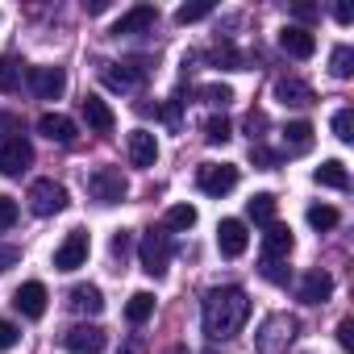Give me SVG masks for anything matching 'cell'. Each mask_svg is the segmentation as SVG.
<instances>
[{"mask_svg":"<svg viewBox=\"0 0 354 354\" xmlns=\"http://www.w3.org/2000/svg\"><path fill=\"white\" fill-rule=\"evenodd\" d=\"M205 17H213V5L205 0V5H184V9H175V21L180 26H192V21H205Z\"/></svg>","mask_w":354,"mask_h":354,"instance_id":"836d02e7","label":"cell"},{"mask_svg":"<svg viewBox=\"0 0 354 354\" xmlns=\"http://www.w3.org/2000/svg\"><path fill=\"white\" fill-rule=\"evenodd\" d=\"M80 113H84V121H88L92 133H113V125H117V113L100 96H84L80 100Z\"/></svg>","mask_w":354,"mask_h":354,"instance_id":"2e32d148","label":"cell"},{"mask_svg":"<svg viewBox=\"0 0 354 354\" xmlns=\"http://www.w3.org/2000/svg\"><path fill=\"white\" fill-rule=\"evenodd\" d=\"M125 192H129V180H125L117 167H96V171L88 175V196H92L96 205H121Z\"/></svg>","mask_w":354,"mask_h":354,"instance_id":"5b68a950","label":"cell"},{"mask_svg":"<svg viewBox=\"0 0 354 354\" xmlns=\"http://www.w3.org/2000/svg\"><path fill=\"white\" fill-rule=\"evenodd\" d=\"M205 354H217V350H205Z\"/></svg>","mask_w":354,"mask_h":354,"instance_id":"816d5d0a","label":"cell"},{"mask_svg":"<svg viewBox=\"0 0 354 354\" xmlns=\"http://www.w3.org/2000/svg\"><path fill=\"white\" fill-rule=\"evenodd\" d=\"M246 217L259 221V225H271V221H275V196H271V192L250 196V201H246Z\"/></svg>","mask_w":354,"mask_h":354,"instance_id":"83f0119b","label":"cell"},{"mask_svg":"<svg viewBox=\"0 0 354 354\" xmlns=\"http://www.w3.org/2000/svg\"><path fill=\"white\" fill-rule=\"evenodd\" d=\"M129 246H133V234H129V230H117V234H113V242H109V254H113V263H125Z\"/></svg>","mask_w":354,"mask_h":354,"instance_id":"d590c367","label":"cell"},{"mask_svg":"<svg viewBox=\"0 0 354 354\" xmlns=\"http://www.w3.org/2000/svg\"><path fill=\"white\" fill-rule=\"evenodd\" d=\"M17 84H21V63L13 55H0V96L17 92Z\"/></svg>","mask_w":354,"mask_h":354,"instance_id":"f1b7e54d","label":"cell"},{"mask_svg":"<svg viewBox=\"0 0 354 354\" xmlns=\"http://www.w3.org/2000/svg\"><path fill=\"white\" fill-rule=\"evenodd\" d=\"M292 246H296V238H292V230L288 225H279V221H271L267 225V234H263V259H288L292 254Z\"/></svg>","mask_w":354,"mask_h":354,"instance_id":"d6986e66","label":"cell"},{"mask_svg":"<svg viewBox=\"0 0 354 354\" xmlns=\"http://www.w3.org/2000/svg\"><path fill=\"white\" fill-rule=\"evenodd\" d=\"M129 162L133 167H154L158 162V142L150 129H133L129 133Z\"/></svg>","mask_w":354,"mask_h":354,"instance_id":"44dd1931","label":"cell"},{"mask_svg":"<svg viewBox=\"0 0 354 354\" xmlns=\"http://www.w3.org/2000/svg\"><path fill=\"white\" fill-rule=\"evenodd\" d=\"M250 158H254L259 167H267V171H271V167H279V154H275V150H267L263 142H250Z\"/></svg>","mask_w":354,"mask_h":354,"instance_id":"74e56055","label":"cell"},{"mask_svg":"<svg viewBox=\"0 0 354 354\" xmlns=\"http://www.w3.org/2000/svg\"><path fill=\"white\" fill-rule=\"evenodd\" d=\"M0 138H5V142L21 138V117L17 113H0Z\"/></svg>","mask_w":354,"mask_h":354,"instance_id":"f35d334b","label":"cell"},{"mask_svg":"<svg viewBox=\"0 0 354 354\" xmlns=\"http://www.w3.org/2000/svg\"><path fill=\"white\" fill-rule=\"evenodd\" d=\"M246 246H250L246 221H238V217H225V221L217 225V250H221L225 259H242V254H246Z\"/></svg>","mask_w":354,"mask_h":354,"instance_id":"8fae6325","label":"cell"},{"mask_svg":"<svg viewBox=\"0 0 354 354\" xmlns=\"http://www.w3.org/2000/svg\"><path fill=\"white\" fill-rule=\"evenodd\" d=\"M30 88L38 100H59L67 92V71L63 67H30Z\"/></svg>","mask_w":354,"mask_h":354,"instance_id":"30bf717a","label":"cell"},{"mask_svg":"<svg viewBox=\"0 0 354 354\" xmlns=\"http://www.w3.org/2000/svg\"><path fill=\"white\" fill-rule=\"evenodd\" d=\"M329 296H333V275H329V271L317 267V271H308V275L300 279V300H304V304H325Z\"/></svg>","mask_w":354,"mask_h":354,"instance_id":"ffe728a7","label":"cell"},{"mask_svg":"<svg viewBox=\"0 0 354 354\" xmlns=\"http://www.w3.org/2000/svg\"><path fill=\"white\" fill-rule=\"evenodd\" d=\"M201 100H209V104L225 109V104L234 100V88H225V84H205V88H201Z\"/></svg>","mask_w":354,"mask_h":354,"instance_id":"e575fe53","label":"cell"},{"mask_svg":"<svg viewBox=\"0 0 354 354\" xmlns=\"http://www.w3.org/2000/svg\"><path fill=\"white\" fill-rule=\"evenodd\" d=\"M313 133H317V129H313L308 121H292V125L283 129V150H288V154H308V150H313Z\"/></svg>","mask_w":354,"mask_h":354,"instance_id":"cb8c5ba5","label":"cell"},{"mask_svg":"<svg viewBox=\"0 0 354 354\" xmlns=\"http://www.w3.org/2000/svg\"><path fill=\"white\" fill-rule=\"evenodd\" d=\"M209 63L221 67V71H246V55H242L234 42H217V46L209 50Z\"/></svg>","mask_w":354,"mask_h":354,"instance_id":"d4e9b609","label":"cell"},{"mask_svg":"<svg viewBox=\"0 0 354 354\" xmlns=\"http://www.w3.org/2000/svg\"><path fill=\"white\" fill-rule=\"evenodd\" d=\"M150 317H154V296L150 292H133L129 304H125V321L129 325H146Z\"/></svg>","mask_w":354,"mask_h":354,"instance_id":"4316f807","label":"cell"},{"mask_svg":"<svg viewBox=\"0 0 354 354\" xmlns=\"http://www.w3.org/2000/svg\"><path fill=\"white\" fill-rule=\"evenodd\" d=\"M333 17H337V26H350L354 21V9L350 5H333Z\"/></svg>","mask_w":354,"mask_h":354,"instance_id":"681fc988","label":"cell"},{"mask_svg":"<svg viewBox=\"0 0 354 354\" xmlns=\"http://www.w3.org/2000/svg\"><path fill=\"white\" fill-rule=\"evenodd\" d=\"M38 133L50 138V142H59V146H71L80 129H75V121H71L67 113H42V117H38Z\"/></svg>","mask_w":354,"mask_h":354,"instance_id":"e0dca14e","label":"cell"},{"mask_svg":"<svg viewBox=\"0 0 354 354\" xmlns=\"http://www.w3.org/2000/svg\"><path fill=\"white\" fill-rule=\"evenodd\" d=\"M333 138L337 142H354V109H337L333 113Z\"/></svg>","mask_w":354,"mask_h":354,"instance_id":"d6a6232c","label":"cell"},{"mask_svg":"<svg viewBox=\"0 0 354 354\" xmlns=\"http://www.w3.org/2000/svg\"><path fill=\"white\" fill-rule=\"evenodd\" d=\"M17 342H21V329L13 321H0V350H13Z\"/></svg>","mask_w":354,"mask_h":354,"instance_id":"b9f144b4","label":"cell"},{"mask_svg":"<svg viewBox=\"0 0 354 354\" xmlns=\"http://www.w3.org/2000/svg\"><path fill=\"white\" fill-rule=\"evenodd\" d=\"M337 221H342V213H337L333 205H313V209H308V225H313L317 234H321V230H333Z\"/></svg>","mask_w":354,"mask_h":354,"instance_id":"1f68e13d","label":"cell"},{"mask_svg":"<svg viewBox=\"0 0 354 354\" xmlns=\"http://www.w3.org/2000/svg\"><path fill=\"white\" fill-rule=\"evenodd\" d=\"M21 263V250L17 246H0V271H9V267H17Z\"/></svg>","mask_w":354,"mask_h":354,"instance_id":"ee69618b","label":"cell"},{"mask_svg":"<svg viewBox=\"0 0 354 354\" xmlns=\"http://www.w3.org/2000/svg\"><path fill=\"white\" fill-rule=\"evenodd\" d=\"M46 283H38V279H30V283H21L17 292H13V308L21 313V317H30V321H38L42 313H46Z\"/></svg>","mask_w":354,"mask_h":354,"instance_id":"4fadbf2b","label":"cell"},{"mask_svg":"<svg viewBox=\"0 0 354 354\" xmlns=\"http://www.w3.org/2000/svg\"><path fill=\"white\" fill-rule=\"evenodd\" d=\"M167 354H188V350H184V346H171V350H167Z\"/></svg>","mask_w":354,"mask_h":354,"instance_id":"f907efd6","label":"cell"},{"mask_svg":"<svg viewBox=\"0 0 354 354\" xmlns=\"http://www.w3.org/2000/svg\"><path fill=\"white\" fill-rule=\"evenodd\" d=\"M259 271H263V279H267V283H288V275H292V271H283L275 259H263V267H259Z\"/></svg>","mask_w":354,"mask_h":354,"instance_id":"ab89813d","label":"cell"},{"mask_svg":"<svg viewBox=\"0 0 354 354\" xmlns=\"http://www.w3.org/2000/svg\"><path fill=\"white\" fill-rule=\"evenodd\" d=\"M154 26H158V9H154V5H133L129 13L117 17L113 34H117V38H133V34H146V30H154Z\"/></svg>","mask_w":354,"mask_h":354,"instance_id":"7c38bea8","label":"cell"},{"mask_svg":"<svg viewBox=\"0 0 354 354\" xmlns=\"http://www.w3.org/2000/svg\"><path fill=\"white\" fill-rule=\"evenodd\" d=\"M337 346H342V350H354V321H350V317L337 321Z\"/></svg>","mask_w":354,"mask_h":354,"instance_id":"7bdbcfd3","label":"cell"},{"mask_svg":"<svg viewBox=\"0 0 354 354\" xmlns=\"http://www.w3.org/2000/svg\"><path fill=\"white\" fill-rule=\"evenodd\" d=\"M17 217H21L17 201H13V196H0V234H5V230H13V225H17Z\"/></svg>","mask_w":354,"mask_h":354,"instance_id":"8d00e7d4","label":"cell"},{"mask_svg":"<svg viewBox=\"0 0 354 354\" xmlns=\"http://www.w3.org/2000/svg\"><path fill=\"white\" fill-rule=\"evenodd\" d=\"M230 138H234L230 117H209V121H205V142H209V146H225Z\"/></svg>","mask_w":354,"mask_h":354,"instance_id":"4dcf8cb0","label":"cell"},{"mask_svg":"<svg viewBox=\"0 0 354 354\" xmlns=\"http://www.w3.org/2000/svg\"><path fill=\"white\" fill-rule=\"evenodd\" d=\"M313 180H317L321 188H333V192H346V188H350V171H346V162H337V158H329V162H321V167L313 171Z\"/></svg>","mask_w":354,"mask_h":354,"instance_id":"603a6c76","label":"cell"},{"mask_svg":"<svg viewBox=\"0 0 354 354\" xmlns=\"http://www.w3.org/2000/svg\"><path fill=\"white\" fill-rule=\"evenodd\" d=\"M88 250H92L88 234H84V230H71V234L63 238V246L55 250V271H75V267H84V263H88Z\"/></svg>","mask_w":354,"mask_h":354,"instance_id":"ba28073f","label":"cell"},{"mask_svg":"<svg viewBox=\"0 0 354 354\" xmlns=\"http://www.w3.org/2000/svg\"><path fill=\"white\" fill-rule=\"evenodd\" d=\"M246 317H250V296L242 288H234V283L209 288L205 300H201V325H205V333L213 342H230L234 333H242Z\"/></svg>","mask_w":354,"mask_h":354,"instance_id":"6da1fadb","label":"cell"},{"mask_svg":"<svg viewBox=\"0 0 354 354\" xmlns=\"http://www.w3.org/2000/svg\"><path fill=\"white\" fill-rule=\"evenodd\" d=\"M100 80L113 92H133L150 80V59L133 55V59H121V63H100Z\"/></svg>","mask_w":354,"mask_h":354,"instance_id":"7a4b0ae2","label":"cell"},{"mask_svg":"<svg viewBox=\"0 0 354 354\" xmlns=\"http://www.w3.org/2000/svg\"><path fill=\"white\" fill-rule=\"evenodd\" d=\"M192 225H196V209H192V205H171L167 217H162V230H167V234H184V230H192Z\"/></svg>","mask_w":354,"mask_h":354,"instance_id":"484cf974","label":"cell"},{"mask_svg":"<svg viewBox=\"0 0 354 354\" xmlns=\"http://www.w3.org/2000/svg\"><path fill=\"white\" fill-rule=\"evenodd\" d=\"M279 50H288L292 59H313L317 55V38L308 26H283L279 30Z\"/></svg>","mask_w":354,"mask_h":354,"instance_id":"9a60e30c","label":"cell"},{"mask_svg":"<svg viewBox=\"0 0 354 354\" xmlns=\"http://www.w3.org/2000/svg\"><path fill=\"white\" fill-rule=\"evenodd\" d=\"M109 5H113V0H84V13L88 17H100V13H109Z\"/></svg>","mask_w":354,"mask_h":354,"instance_id":"7dc6e473","label":"cell"},{"mask_svg":"<svg viewBox=\"0 0 354 354\" xmlns=\"http://www.w3.org/2000/svg\"><path fill=\"white\" fill-rule=\"evenodd\" d=\"M246 129H250V142H259V129H267V117L263 113H250L246 117Z\"/></svg>","mask_w":354,"mask_h":354,"instance_id":"bcb514c9","label":"cell"},{"mask_svg":"<svg viewBox=\"0 0 354 354\" xmlns=\"http://www.w3.org/2000/svg\"><path fill=\"white\" fill-rule=\"evenodd\" d=\"M67 304H71L75 313H84V317H96V313L104 308V296H100L96 283H75V288L67 292Z\"/></svg>","mask_w":354,"mask_h":354,"instance_id":"7402d4cb","label":"cell"},{"mask_svg":"<svg viewBox=\"0 0 354 354\" xmlns=\"http://www.w3.org/2000/svg\"><path fill=\"white\" fill-rule=\"evenodd\" d=\"M104 342H109V333L100 329V325H71L67 333H63V346L71 350V354H100L104 350Z\"/></svg>","mask_w":354,"mask_h":354,"instance_id":"9c48e42d","label":"cell"},{"mask_svg":"<svg viewBox=\"0 0 354 354\" xmlns=\"http://www.w3.org/2000/svg\"><path fill=\"white\" fill-rule=\"evenodd\" d=\"M296 342V321L288 313H271L259 333H254V350L259 354H288V346Z\"/></svg>","mask_w":354,"mask_h":354,"instance_id":"3957f363","label":"cell"},{"mask_svg":"<svg viewBox=\"0 0 354 354\" xmlns=\"http://www.w3.org/2000/svg\"><path fill=\"white\" fill-rule=\"evenodd\" d=\"M26 201H30V213H38V217H55V213L67 209V188H63L59 180H34Z\"/></svg>","mask_w":354,"mask_h":354,"instance_id":"52a82bcc","label":"cell"},{"mask_svg":"<svg viewBox=\"0 0 354 354\" xmlns=\"http://www.w3.org/2000/svg\"><path fill=\"white\" fill-rule=\"evenodd\" d=\"M171 254H175V242H171V234L167 230H150L146 238H142V246H138V259H142V271L146 275H167V263H171Z\"/></svg>","mask_w":354,"mask_h":354,"instance_id":"277c9868","label":"cell"},{"mask_svg":"<svg viewBox=\"0 0 354 354\" xmlns=\"http://www.w3.org/2000/svg\"><path fill=\"white\" fill-rule=\"evenodd\" d=\"M180 109H184V88L175 92L171 100H167V109H162V121H167V125H180Z\"/></svg>","mask_w":354,"mask_h":354,"instance_id":"60d3db41","label":"cell"},{"mask_svg":"<svg viewBox=\"0 0 354 354\" xmlns=\"http://www.w3.org/2000/svg\"><path fill=\"white\" fill-rule=\"evenodd\" d=\"M292 13H296L300 21H317V17H321V9H317V5H292Z\"/></svg>","mask_w":354,"mask_h":354,"instance_id":"c3c4849f","label":"cell"},{"mask_svg":"<svg viewBox=\"0 0 354 354\" xmlns=\"http://www.w3.org/2000/svg\"><path fill=\"white\" fill-rule=\"evenodd\" d=\"M275 100H279L283 109H308V104L317 100V92H313L304 80H279V84H275Z\"/></svg>","mask_w":354,"mask_h":354,"instance_id":"ac0fdd59","label":"cell"},{"mask_svg":"<svg viewBox=\"0 0 354 354\" xmlns=\"http://www.w3.org/2000/svg\"><path fill=\"white\" fill-rule=\"evenodd\" d=\"M30 162H34V146L26 138H13V142L0 146V175H9V180H13V175H21Z\"/></svg>","mask_w":354,"mask_h":354,"instance_id":"5bb4252c","label":"cell"},{"mask_svg":"<svg viewBox=\"0 0 354 354\" xmlns=\"http://www.w3.org/2000/svg\"><path fill=\"white\" fill-rule=\"evenodd\" d=\"M329 75H333V80H350V75H354V50H350V46H333V55H329Z\"/></svg>","mask_w":354,"mask_h":354,"instance_id":"f546056e","label":"cell"},{"mask_svg":"<svg viewBox=\"0 0 354 354\" xmlns=\"http://www.w3.org/2000/svg\"><path fill=\"white\" fill-rule=\"evenodd\" d=\"M196 188L205 196H230L238 188V167L234 162H201L196 167Z\"/></svg>","mask_w":354,"mask_h":354,"instance_id":"8992f818","label":"cell"},{"mask_svg":"<svg viewBox=\"0 0 354 354\" xmlns=\"http://www.w3.org/2000/svg\"><path fill=\"white\" fill-rule=\"evenodd\" d=\"M117 354H146V337H142V333H133V337H125Z\"/></svg>","mask_w":354,"mask_h":354,"instance_id":"f6af8a7d","label":"cell"}]
</instances>
